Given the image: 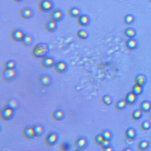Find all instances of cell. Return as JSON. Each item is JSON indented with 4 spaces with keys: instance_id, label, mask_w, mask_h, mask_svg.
<instances>
[{
    "instance_id": "obj_1",
    "label": "cell",
    "mask_w": 151,
    "mask_h": 151,
    "mask_svg": "<svg viewBox=\"0 0 151 151\" xmlns=\"http://www.w3.org/2000/svg\"><path fill=\"white\" fill-rule=\"evenodd\" d=\"M49 46L47 44L40 43L34 46L31 50L32 54L36 58H43L49 51Z\"/></svg>"
},
{
    "instance_id": "obj_2",
    "label": "cell",
    "mask_w": 151,
    "mask_h": 151,
    "mask_svg": "<svg viewBox=\"0 0 151 151\" xmlns=\"http://www.w3.org/2000/svg\"><path fill=\"white\" fill-rule=\"evenodd\" d=\"M54 4L51 0H40L38 4L39 10L44 12L49 11L53 7Z\"/></svg>"
},
{
    "instance_id": "obj_3",
    "label": "cell",
    "mask_w": 151,
    "mask_h": 151,
    "mask_svg": "<svg viewBox=\"0 0 151 151\" xmlns=\"http://www.w3.org/2000/svg\"><path fill=\"white\" fill-rule=\"evenodd\" d=\"M25 34L23 31L20 30L15 29L12 31L11 32L10 37L14 41L20 42Z\"/></svg>"
},
{
    "instance_id": "obj_4",
    "label": "cell",
    "mask_w": 151,
    "mask_h": 151,
    "mask_svg": "<svg viewBox=\"0 0 151 151\" xmlns=\"http://www.w3.org/2000/svg\"><path fill=\"white\" fill-rule=\"evenodd\" d=\"M64 14L63 12L59 10H54L51 12L49 17L51 20L57 22L63 19Z\"/></svg>"
},
{
    "instance_id": "obj_5",
    "label": "cell",
    "mask_w": 151,
    "mask_h": 151,
    "mask_svg": "<svg viewBox=\"0 0 151 151\" xmlns=\"http://www.w3.org/2000/svg\"><path fill=\"white\" fill-rule=\"evenodd\" d=\"M90 20V17L87 15H80L77 17V24L80 26L85 27L89 24Z\"/></svg>"
},
{
    "instance_id": "obj_6",
    "label": "cell",
    "mask_w": 151,
    "mask_h": 151,
    "mask_svg": "<svg viewBox=\"0 0 151 151\" xmlns=\"http://www.w3.org/2000/svg\"><path fill=\"white\" fill-rule=\"evenodd\" d=\"M40 64L42 67L45 68H49L54 65L55 63L53 58L49 57H45L42 58L40 61Z\"/></svg>"
},
{
    "instance_id": "obj_7",
    "label": "cell",
    "mask_w": 151,
    "mask_h": 151,
    "mask_svg": "<svg viewBox=\"0 0 151 151\" xmlns=\"http://www.w3.org/2000/svg\"><path fill=\"white\" fill-rule=\"evenodd\" d=\"M33 14L32 10L29 8H25L22 9L19 12V15L23 19H29Z\"/></svg>"
},
{
    "instance_id": "obj_8",
    "label": "cell",
    "mask_w": 151,
    "mask_h": 151,
    "mask_svg": "<svg viewBox=\"0 0 151 151\" xmlns=\"http://www.w3.org/2000/svg\"><path fill=\"white\" fill-rule=\"evenodd\" d=\"M16 74V72L13 69H5L2 73V77L4 80H8L14 78Z\"/></svg>"
},
{
    "instance_id": "obj_9",
    "label": "cell",
    "mask_w": 151,
    "mask_h": 151,
    "mask_svg": "<svg viewBox=\"0 0 151 151\" xmlns=\"http://www.w3.org/2000/svg\"><path fill=\"white\" fill-rule=\"evenodd\" d=\"M45 143L47 145L51 146L53 145L57 141L58 136L55 133H50L46 137Z\"/></svg>"
},
{
    "instance_id": "obj_10",
    "label": "cell",
    "mask_w": 151,
    "mask_h": 151,
    "mask_svg": "<svg viewBox=\"0 0 151 151\" xmlns=\"http://www.w3.org/2000/svg\"><path fill=\"white\" fill-rule=\"evenodd\" d=\"M67 66L65 62L60 61L55 63L54 65V70L57 73H62L66 70Z\"/></svg>"
},
{
    "instance_id": "obj_11",
    "label": "cell",
    "mask_w": 151,
    "mask_h": 151,
    "mask_svg": "<svg viewBox=\"0 0 151 151\" xmlns=\"http://www.w3.org/2000/svg\"><path fill=\"white\" fill-rule=\"evenodd\" d=\"M45 29L48 32H53L56 30L57 24L55 21L51 20L47 21L44 25Z\"/></svg>"
},
{
    "instance_id": "obj_12",
    "label": "cell",
    "mask_w": 151,
    "mask_h": 151,
    "mask_svg": "<svg viewBox=\"0 0 151 151\" xmlns=\"http://www.w3.org/2000/svg\"><path fill=\"white\" fill-rule=\"evenodd\" d=\"M51 82L50 78L48 75H44L39 77L38 83L42 87L48 86Z\"/></svg>"
},
{
    "instance_id": "obj_13",
    "label": "cell",
    "mask_w": 151,
    "mask_h": 151,
    "mask_svg": "<svg viewBox=\"0 0 151 151\" xmlns=\"http://www.w3.org/2000/svg\"><path fill=\"white\" fill-rule=\"evenodd\" d=\"M68 14L70 17H78L81 15V10L77 7H71L68 11Z\"/></svg>"
},
{
    "instance_id": "obj_14",
    "label": "cell",
    "mask_w": 151,
    "mask_h": 151,
    "mask_svg": "<svg viewBox=\"0 0 151 151\" xmlns=\"http://www.w3.org/2000/svg\"><path fill=\"white\" fill-rule=\"evenodd\" d=\"M33 41V38L29 34H25L23 39L20 41L21 44L25 46L30 45Z\"/></svg>"
},
{
    "instance_id": "obj_15",
    "label": "cell",
    "mask_w": 151,
    "mask_h": 151,
    "mask_svg": "<svg viewBox=\"0 0 151 151\" xmlns=\"http://www.w3.org/2000/svg\"><path fill=\"white\" fill-rule=\"evenodd\" d=\"M13 114V109L7 107L3 110L1 113V118L4 120H8L11 118Z\"/></svg>"
},
{
    "instance_id": "obj_16",
    "label": "cell",
    "mask_w": 151,
    "mask_h": 151,
    "mask_svg": "<svg viewBox=\"0 0 151 151\" xmlns=\"http://www.w3.org/2000/svg\"><path fill=\"white\" fill-rule=\"evenodd\" d=\"M87 140L84 138H80L78 139L75 143V147L77 149L84 148L87 144Z\"/></svg>"
},
{
    "instance_id": "obj_17",
    "label": "cell",
    "mask_w": 151,
    "mask_h": 151,
    "mask_svg": "<svg viewBox=\"0 0 151 151\" xmlns=\"http://www.w3.org/2000/svg\"><path fill=\"white\" fill-rule=\"evenodd\" d=\"M138 46V42L134 38H129L126 42V46L128 49L133 50L136 49Z\"/></svg>"
},
{
    "instance_id": "obj_18",
    "label": "cell",
    "mask_w": 151,
    "mask_h": 151,
    "mask_svg": "<svg viewBox=\"0 0 151 151\" xmlns=\"http://www.w3.org/2000/svg\"><path fill=\"white\" fill-rule=\"evenodd\" d=\"M24 137L28 139H31L35 137L33 128H26L23 132Z\"/></svg>"
},
{
    "instance_id": "obj_19",
    "label": "cell",
    "mask_w": 151,
    "mask_h": 151,
    "mask_svg": "<svg viewBox=\"0 0 151 151\" xmlns=\"http://www.w3.org/2000/svg\"><path fill=\"white\" fill-rule=\"evenodd\" d=\"M76 36L78 39L80 40H85L89 37V33L85 30L81 29L78 30L76 32Z\"/></svg>"
},
{
    "instance_id": "obj_20",
    "label": "cell",
    "mask_w": 151,
    "mask_h": 151,
    "mask_svg": "<svg viewBox=\"0 0 151 151\" xmlns=\"http://www.w3.org/2000/svg\"><path fill=\"white\" fill-rule=\"evenodd\" d=\"M125 35L129 38H133L136 36L137 31L135 29L132 28H128L124 31Z\"/></svg>"
},
{
    "instance_id": "obj_21",
    "label": "cell",
    "mask_w": 151,
    "mask_h": 151,
    "mask_svg": "<svg viewBox=\"0 0 151 151\" xmlns=\"http://www.w3.org/2000/svg\"><path fill=\"white\" fill-rule=\"evenodd\" d=\"M146 78L142 74H139L136 78V82L137 84L143 86L146 83Z\"/></svg>"
},
{
    "instance_id": "obj_22",
    "label": "cell",
    "mask_w": 151,
    "mask_h": 151,
    "mask_svg": "<svg viewBox=\"0 0 151 151\" xmlns=\"http://www.w3.org/2000/svg\"><path fill=\"white\" fill-rule=\"evenodd\" d=\"M137 96L133 92H130L128 94L126 97L127 102L128 103L133 104L136 102L137 100Z\"/></svg>"
},
{
    "instance_id": "obj_23",
    "label": "cell",
    "mask_w": 151,
    "mask_h": 151,
    "mask_svg": "<svg viewBox=\"0 0 151 151\" xmlns=\"http://www.w3.org/2000/svg\"><path fill=\"white\" fill-rule=\"evenodd\" d=\"M142 110L144 112L149 111L151 109V103L149 101H144L141 105Z\"/></svg>"
},
{
    "instance_id": "obj_24",
    "label": "cell",
    "mask_w": 151,
    "mask_h": 151,
    "mask_svg": "<svg viewBox=\"0 0 151 151\" xmlns=\"http://www.w3.org/2000/svg\"><path fill=\"white\" fill-rule=\"evenodd\" d=\"M134 20H135V17L133 15L128 14L124 17V23L127 25H130L133 23Z\"/></svg>"
},
{
    "instance_id": "obj_25",
    "label": "cell",
    "mask_w": 151,
    "mask_h": 151,
    "mask_svg": "<svg viewBox=\"0 0 151 151\" xmlns=\"http://www.w3.org/2000/svg\"><path fill=\"white\" fill-rule=\"evenodd\" d=\"M142 87L143 86L136 84V85L133 87V92L137 95H140L143 92V89Z\"/></svg>"
},
{
    "instance_id": "obj_26",
    "label": "cell",
    "mask_w": 151,
    "mask_h": 151,
    "mask_svg": "<svg viewBox=\"0 0 151 151\" xmlns=\"http://www.w3.org/2000/svg\"><path fill=\"white\" fill-rule=\"evenodd\" d=\"M64 117V113L60 110L55 111L53 113V118L55 120H60L63 118Z\"/></svg>"
},
{
    "instance_id": "obj_27",
    "label": "cell",
    "mask_w": 151,
    "mask_h": 151,
    "mask_svg": "<svg viewBox=\"0 0 151 151\" xmlns=\"http://www.w3.org/2000/svg\"><path fill=\"white\" fill-rule=\"evenodd\" d=\"M15 65V62L14 61L10 60L5 63L4 68L5 69H12L14 68Z\"/></svg>"
},
{
    "instance_id": "obj_28",
    "label": "cell",
    "mask_w": 151,
    "mask_h": 151,
    "mask_svg": "<svg viewBox=\"0 0 151 151\" xmlns=\"http://www.w3.org/2000/svg\"><path fill=\"white\" fill-rule=\"evenodd\" d=\"M126 134L128 138L133 139L136 137V131L135 129L133 128H128Z\"/></svg>"
},
{
    "instance_id": "obj_29",
    "label": "cell",
    "mask_w": 151,
    "mask_h": 151,
    "mask_svg": "<svg viewBox=\"0 0 151 151\" xmlns=\"http://www.w3.org/2000/svg\"><path fill=\"white\" fill-rule=\"evenodd\" d=\"M17 107V102L14 100H10L7 103V107L14 109Z\"/></svg>"
},
{
    "instance_id": "obj_30",
    "label": "cell",
    "mask_w": 151,
    "mask_h": 151,
    "mask_svg": "<svg viewBox=\"0 0 151 151\" xmlns=\"http://www.w3.org/2000/svg\"><path fill=\"white\" fill-rule=\"evenodd\" d=\"M33 128L36 136H40L43 133V128L40 126H36Z\"/></svg>"
},
{
    "instance_id": "obj_31",
    "label": "cell",
    "mask_w": 151,
    "mask_h": 151,
    "mask_svg": "<svg viewBox=\"0 0 151 151\" xmlns=\"http://www.w3.org/2000/svg\"><path fill=\"white\" fill-rule=\"evenodd\" d=\"M103 137L105 140H110L112 137V133L109 130H106L102 134Z\"/></svg>"
},
{
    "instance_id": "obj_32",
    "label": "cell",
    "mask_w": 151,
    "mask_h": 151,
    "mask_svg": "<svg viewBox=\"0 0 151 151\" xmlns=\"http://www.w3.org/2000/svg\"><path fill=\"white\" fill-rule=\"evenodd\" d=\"M126 101L125 100H121L118 102L117 104V108L118 109H122L126 107L127 104Z\"/></svg>"
},
{
    "instance_id": "obj_33",
    "label": "cell",
    "mask_w": 151,
    "mask_h": 151,
    "mask_svg": "<svg viewBox=\"0 0 151 151\" xmlns=\"http://www.w3.org/2000/svg\"><path fill=\"white\" fill-rule=\"evenodd\" d=\"M103 101L106 104V105H107L111 104L112 102V98L109 95L105 96L103 98Z\"/></svg>"
},
{
    "instance_id": "obj_34",
    "label": "cell",
    "mask_w": 151,
    "mask_h": 151,
    "mask_svg": "<svg viewBox=\"0 0 151 151\" xmlns=\"http://www.w3.org/2000/svg\"><path fill=\"white\" fill-rule=\"evenodd\" d=\"M142 115V112L141 110H137L134 111L133 113V118L136 119H138L141 118Z\"/></svg>"
},
{
    "instance_id": "obj_35",
    "label": "cell",
    "mask_w": 151,
    "mask_h": 151,
    "mask_svg": "<svg viewBox=\"0 0 151 151\" xmlns=\"http://www.w3.org/2000/svg\"><path fill=\"white\" fill-rule=\"evenodd\" d=\"M148 146H149V143H148V141H142L141 142L140 144V148L143 149L147 148Z\"/></svg>"
},
{
    "instance_id": "obj_36",
    "label": "cell",
    "mask_w": 151,
    "mask_h": 151,
    "mask_svg": "<svg viewBox=\"0 0 151 151\" xmlns=\"http://www.w3.org/2000/svg\"><path fill=\"white\" fill-rule=\"evenodd\" d=\"M142 126L143 129L147 130L150 128V127H151V124L148 121H145L143 123Z\"/></svg>"
},
{
    "instance_id": "obj_37",
    "label": "cell",
    "mask_w": 151,
    "mask_h": 151,
    "mask_svg": "<svg viewBox=\"0 0 151 151\" xmlns=\"http://www.w3.org/2000/svg\"><path fill=\"white\" fill-rule=\"evenodd\" d=\"M104 140V138L103 137L102 134H101V135H98V136H97V137H96V141H97V142L98 143H100V144H101V143Z\"/></svg>"
},
{
    "instance_id": "obj_38",
    "label": "cell",
    "mask_w": 151,
    "mask_h": 151,
    "mask_svg": "<svg viewBox=\"0 0 151 151\" xmlns=\"http://www.w3.org/2000/svg\"><path fill=\"white\" fill-rule=\"evenodd\" d=\"M102 146L105 148L109 146L110 145V141L109 140H104L101 143Z\"/></svg>"
},
{
    "instance_id": "obj_39",
    "label": "cell",
    "mask_w": 151,
    "mask_h": 151,
    "mask_svg": "<svg viewBox=\"0 0 151 151\" xmlns=\"http://www.w3.org/2000/svg\"><path fill=\"white\" fill-rule=\"evenodd\" d=\"M105 150H107V151H112L113 149L112 148L110 147L109 146L108 147L106 148H105Z\"/></svg>"
},
{
    "instance_id": "obj_40",
    "label": "cell",
    "mask_w": 151,
    "mask_h": 151,
    "mask_svg": "<svg viewBox=\"0 0 151 151\" xmlns=\"http://www.w3.org/2000/svg\"><path fill=\"white\" fill-rule=\"evenodd\" d=\"M15 2H20V1H22V0H13Z\"/></svg>"
},
{
    "instance_id": "obj_41",
    "label": "cell",
    "mask_w": 151,
    "mask_h": 151,
    "mask_svg": "<svg viewBox=\"0 0 151 151\" xmlns=\"http://www.w3.org/2000/svg\"><path fill=\"white\" fill-rule=\"evenodd\" d=\"M150 1H151V0H150Z\"/></svg>"
}]
</instances>
